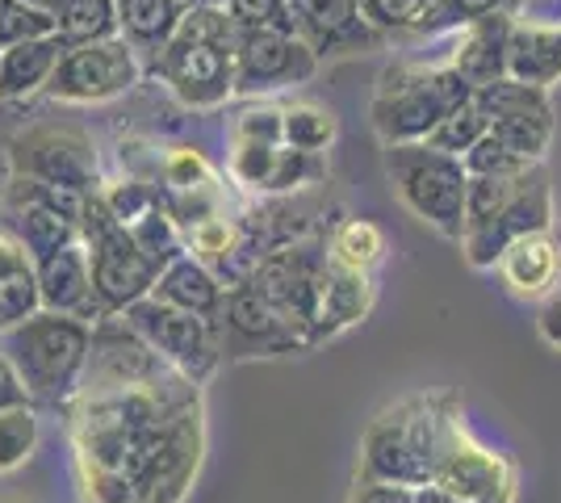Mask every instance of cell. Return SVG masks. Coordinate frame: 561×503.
<instances>
[{
	"instance_id": "6da1fadb",
	"label": "cell",
	"mask_w": 561,
	"mask_h": 503,
	"mask_svg": "<svg viewBox=\"0 0 561 503\" xmlns=\"http://www.w3.org/2000/svg\"><path fill=\"white\" fill-rule=\"evenodd\" d=\"M80 503H185L206 457L202 382L168 369L80 390L68 408Z\"/></svg>"
},
{
	"instance_id": "7a4b0ae2",
	"label": "cell",
	"mask_w": 561,
	"mask_h": 503,
	"mask_svg": "<svg viewBox=\"0 0 561 503\" xmlns=\"http://www.w3.org/2000/svg\"><path fill=\"white\" fill-rule=\"evenodd\" d=\"M457 420H461V411L448 395H411V399H398L394 408L377 411L360 436V475L356 479L427 487Z\"/></svg>"
},
{
	"instance_id": "3957f363",
	"label": "cell",
	"mask_w": 561,
	"mask_h": 503,
	"mask_svg": "<svg viewBox=\"0 0 561 503\" xmlns=\"http://www.w3.org/2000/svg\"><path fill=\"white\" fill-rule=\"evenodd\" d=\"M0 348L18 365L30 403L43 411H68L89 374L93 323L64 311H34L0 332Z\"/></svg>"
},
{
	"instance_id": "277c9868",
	"label": "cell",
	"mask_w": 561,
	"mask_h": 503,
	"mask_svg": "<svg viewBox=\"0 0 561 503\" xmlns=\"http://www.w3.org/2000/svg\"><path fill=\"white\" fill-rule=\"evenodd\" d=\"M239 22L227 4L185 9L176 34L156 59V72L188 110H218L234 96Z\"/></svg>"
},
{
	"instance_id": "5b68a950",
	"label": "cell",
	"mask_w": 561,
	"mask_h": 503,
	"mask_svg": "<svg viewBox=\"0 0 561 503\" xmlns=\"http://www.w3.org/2000/svg\"><path fill=\"white\" fill-rule=\"evenodd\" d=\"M469 96L473 84L453 64H390L377 76L369 122L381 144H423Z\"/></svg>"
},
{
	"instance_id": "8992f818",
	"label": "cell",
	"mask_w": 561,
	"mask_h": 503,
	"mask_svg": "<svg viewBox=\"0 0 561 503\" xmlns=\"http://www.w3.org/2000/svg\"><path fill=\"white\" fill-rule=\"evenodd\" d=\"M386 176H390L394 197L423 227L461 243L469 190V172L461 156L440 151L427 139L423 144H386Z\"/></svg>"
},
{
	"instance_id": "52a82bcc",
	"label": "cell",
	"mask_w": 561,
	"mask_h": 503,
	"mask_svg": "<svg viewBox=\"0 0 561 503\" xmlns=\"http://www.w3.org/2000/svg\"><path fill=\"white\" fill-rule=\"evenodd\" d=\"M80 243L89 248L93 261V289L96 302L105 315H122L126 307H135L139 298H147L156 289L160 268L147 261L135 236L114 218V210L105 206V193L93 190L84 193V210H80Z\"/></svg>"
},
{
	"instance_id": "ba28073f",
	"label": "cell",
	"mask_w": 561,
	"mask_h": 503,
	"mask_svg": "<svg viewBox=\"0 0 561 503\" xmlns=\"http://www.w3.org/2000/svg\"><path fill=\"white\" fill-rule=\"evenodd\" d=\"M328 243L298 240L264 252V261L252 268L248 286L256 289L260 298L280 311L298 332L306 335V344H314V319H319V298H323V277H328Z\"/></svg>"
},
{
	"instance_id": "9c48e42d",
	"label": "cell",
	"mask_w": 561,
	"mask_h": 503,
	"mask_svg": "<svg viewBox=\"0 0 561 503\" xmlns=\"http://www.w3.org/2000/svg\"><path fill=\"white\" fill-rule=\"evenodd\" d=\"M122 319H126L168 365H176L185 378H193V382H202V386L210 382V374L218 369V361H222L218 323H214V319L181 311V307H172V302L156 298V294H147L135 307H126Z\"/></svg>"
},
{
	"instance_id": "30bf717a",
	"label": "cell",
	"mask_w": 561,
	"mask_h": 503,
	"mask_svg": "<svg viewBox=\"0 0 561 503\" xmlns=\"http://www.w3.org/2000/svg\"><path fill=\"white\" fill-rule=\"evenodd\" d=\"M142 80V55L122 34L68 47L50 76L47 96L59 105H105L126 96Z\"/></svg>"
},
{
	"instance_id": "8fae6325",
	"label": "cell",
	"mask_w": 561,
	"mask_h": 503,
	"mask_svg": "<svg viewBox=\"0 0 561 503\" xmlns=\"http://www.w3.org/2000/svg\"><path fill=\"white\" fill-rule=\"evenodd\" d=\"M323 55L294 30H239L234 96H273L310 84Z\"/></svg>"
},
{
	"instance_id": "7c38bea8",
	"label": "cell",
	"mask_w": 561,
	"mask_h": 503,
	"mask_svg": "<svg viewBox=\"0 0 561 503\" xmlns=\"http://www.w3.org/2000/svg\"><path fill=\"white\" fill-rule=\"evenodd\" d=\"M9 168L18 176H34L59 190L93 193L101 190L96 147L76 126H30L9 144Z\"/></svg>"
},
{
	"instance_id": "4fadbf2b",
	"label": "cell",
	"mask_w": 561,
	"mask_h": 503,
	"mask_svg": "<svg viewBox=\"0 0 561 503\" xmlns=\"http://www.w3.org/2000/svg\"><path fill=\"white\" fill-rule=\"evenodd\" d=\"M478 110L491 122V135L519 151L524 160L545 164V151L553 144V105H549V89L524 84V80H491L473 89Z\"/></svg>"
},
{
	"instance_id": "5bb4252c",
	"label": "cell",
	"mask_w": 561,
	"mask_h": 503,
	"mask_svg": "<svg viewBox=\"0 0 561 503\" xmlns=\"http://www.w3.org/2000/svg\"><path fill=\"white\" fill-rule=\"evenodd\" d=\"M80 210H84V193L59 190L18 172L9 181V231L30 248L34 261L80 240Z\"/></svg>"
},
{
	"instance_id": "9a60e30c",
	"label": "cell",
	"mask_w": 561,
	"mask_h": 503,
	"mask_svg": "<svg viewBox=\"0 0 561 503\" xmlns=\"http://www.w3.org/2000/svg\"><path fill=\"white\" fill-rule=\"evenodd\" d=\"M214 323H218V348H222V357H277V353L310 348L306 335L280 311H273L248 282L227 286L222 311H218Z\"/></svg>"
},
{
	"instance_id": "2e32d148",
	"label": "cell",
	"mask_w": 561,
	"mask_h": 503,
	"mask_svg": "<svg viewBox=\"0 0 561 503\" xmlns=\"http://www.w3.org/2000/svg\"><path fill=\"white\" fill-rule=\"evenodd\" d=\"M432 482L461 503H515V466L503 454L486 449L466 428V420H457L448 432Z\"/></svg>"
},
{
	"instance_id": "e0dca14e",
	"label": "cell",
	"mask_w": 561,
	"mask_h": 503,
	"mask_svg": "<svg viewBox=\"0 0 561 503\" xmlns=\"http://www.w3.org/2000/svg\"><path fill=\"white\" fill-rule=\"evenodd\" d=\"M553 222H558L553 218V190H549L545 164H537L528 172V181L519 185V193H515L499 215L478 222V227H469L466 236H461V252H466L469 268H494L499 256L515 240H524L533 231H549Z\"/></svg>"
},
{
	"instance_id": "ac0fdd59",
	"label": "cell",
	"mask_w": 561,
	"mask_h": 503,
	"mask_svg": "<svg viewBox=\"0 0 561 503\" xmlns=\"http://www.w3.org/2000/svg\"><path fill=\"white\" fill-rule=\"evenodd\" d=\"M38 289H43L47 311L76 315V319H89V323L105 319L93 289V261H89V248L80 240L64 243L59 252L38 261Z\"/></svg>"
},
{
	"instance_id": "d6986e66",
	"label": "cell",
	"mask_w": 561,
	"mask_h": 503,
	"mask_svg": "<svg viewBox=\"0 0 561 503\" xmlns=\"http://www.w3.org/2000/svg\"><path fill=\"white\" fill-rule=\"evenodd\" d=\"M494 273L503 277V286L512 289L519 302H537L540 307V302L561 286V243H558V236H553V227L515 240L512 248L499 256Z\"/></svg>"
},
{
	"instance_id": "ffe728a7",
	"label": "cell",
	"mask_w": 561,
	"mask_h": 503,
	"mask_svg": "<svg viewBox=\"0 0 561 503\" xmlns=\"http://www.w3.org/2000/svg\"><path fill=\"white\" fill-rule=\"evenodd\" d=\"M512 22L507 13H494V18H478L453 30V47L448 59L457 72L466 76L469 84H491L507 76V43H512Z\"/></svg>"
},
{
	"instance_id": "44dd1931",
	"label": "cell",
	"mask_w": 561,
	"mask_h": 503,
	"mask_svg": "<svg viewBox=\"0 0 561 503\" xmlns=\"http://www.w3.org/2000/svg\"><path fill=\"white\" fill-rule=\"evenodd\" d=\"M64 50L68 47H64L59 34L0 47V101H30V96L47 93Z\"/></svg>"
},
{
	"instance_id": "7402d4cb",
	"label": "cell",
	"mask_w": 561,
	"mask_h": 503,
	"mask_svg": "<svg viewBox=\"0 0 561 503\" xmlns=\"http://www.w3.org/2000/svg\"><path fill=\"white\" fill-rule=\"evenodd\" d=\"M369 311H374V282H369V273H356V268L328 261L319 319H314V344H323L331 335L356 328Z\"/></svg>"
},
{
	"instance_id": "603a6c76",
	"label": "cell",
	"mask_w": 561,
	"mask_h": 503,
	"mask_svg": "<svg viewBox=\"0 0 561 503\" xmlns=\"http://www.w3.org/2000/svg\"><path fill=\"white\" fill-rule=\"evenodd\" d=\"M507 76L537 89H553L561 80V25L515 18L507 43Z\"/></svg>"
},
{
	"instance_id": "cb8c5ba5",
	"label": "cell",
	"mask_w": 561,
	"mask_h": 503,
	"mask_svg": "<svg viewBox=\"0 0 561 503\" xmlns=\"http://www.w3.org/2000/svg\"><path fill=\"white\" fill-rule=\"evenodd\" d=\"M151 294L164 298V302H172V307H181V311L218 319L222 298H227V282H222L206 261H197L193 252H181L176 261L160 268V277H156V289H151Z\"/></svg>"
},
{
	"instance_id": "d4e9b609",
	"label": "cell",
	"mask_w": 561,
	"mask_h": 503,
	"mask_svg": "<svg viewBox=\"0 0 561 503\" xmlns=\"http://www.w3.org/2000/svg\"><path fill=\"white\" fill-rule=\"evenodd\" d=\"M34 311H43L38 261L9 227H0V332L30 319Z\"/></svg>"
},
{
	"instance_id": "484cf974",
	"label": "cell",
	"mask_w": 561,
	"mask_h": 503,
	"mask_svg": "<svg viewBox=\"0 0 561 503\" xmlns=\"http://www.w3.org/2000/svg\"><path fill=\"white\" fill-rule=\"evenodd\" d=\"M185 18L181 0H117V34L139 50L142 59H160V50L168 47V38L176 34V25Z\"/></svg>"
},
{
	"instance_id": "4316f807",
	"label": "cell",
	"mask_w": 561,
	"mask_h": 503,
	"mask_svg": "<svg viewBox=\"0 0 561 503\" xmlns=\"http://www.w3.org/2000/svg\"><path fill=\"white\" fill-rule=\"evenodd\" d=\"M360 13L381 38H402V34L432 38V34L457 30L448 0H360Z\"/></svg>"
},
{
	"instance_id": "83f0119b",
	"label": "cell",
	"mask_w": 561,
	"mask_h": 503,
	"mask_svg": "<svg viewBox=\"0 0 561 503\" xmlns=\"http://www.w3.org/2000/svg\"><path fill=\"white\" fill-rule=\"evenodd\" d=\"M55 34L64 47L117 38V0H64L55 9Z\"/></svg>"
},
{
	"instance_id": "f1b7e54d",
	"label": "cell",
	"mask_w": 561,
	"mask_h": 503,
	"mask_svg": "<svg viewBox=\"0 0 561 503\" xmlns=\"http://www.w3.org/2000/svg\"><path fill=\"white\" fill-rule=\"evenodd\" d=\"M181 240H185V252H193L197 261H206L214 268V264L231 261L243 236H239L234 218L222 206H210V210H202V215L181 222Z\"/></svg>"
},
{
	"instance_id": "f546056e",
	"label": "cell",
	"mask_w": 561,
	"mask_h": 503,
	"mask_svg": "<svg viewBox=\"0 0 561 503\" xmlns=\"http://www.w3.org/2000/svg\"><path fill=\"white\" fill-rule=\"evenodd\" d=\"M390 243H386V231L377 227L374 218H348L331 231L328 240V256L344 268H356V273H374L377 264L386 261Z\"/></svg>"
},
{
	"instance_id": "4dcf8cb0",
	"label": "cell",
	"mask_w": 561,
	"mask_h": 503,
	"mask_svg": "<svg viewBox=\"0 0 561 503\" xmlns=\"http://www.w3.org/2000/svg\"><path fill=\"white\" fill-rule=\"evenodd\" d=\"M38 441H43V420L34 403L0 411V475H18L38 454Z\"/></svg>"
},
{
	"instance_id": "1f68e13d",
	"label": "cell",
	"mask_w": 561,
	"mask_h": 503,
	"mask_svg": "<svg viewBox=\"0 0 561 503\" xmlns=\"http://www.w3.org/2000/svg\"><path fill=\"white\" fill-rule=\"evenodd\" d=\"M280 135H285V147H298V151H328V147L335 144V114L323 110V105H310V101L285 105V110H280Z\"/></svg>"
},
{
	"instance_id": "d6a6232c",
	"label": "cell",
	"mask_w": 561,
	"mask_h": 503,
	"mask_svg": "<svg viewBox=\"0 0 561 503\" xmlns=\"http://www.w3.org/2000/svg\"><path fill=\"white\" fill-rule=\"evenodd\" d=\"M130 236H135V243H139L142 252H147V261L156 264V268H164V264H172L181 252H185V240H181V222L172 218V210L168 206H156V210H147V215L139 218V222H130L126 227Z\"/></svg>"
},
{
	"instance_id": "836d02e7",
	"label": "cell",
	"mask_w": 561,
	"mask_h": 503,
	"mask_svg": "<svg viewBox=\"0 0 561 503\" xmlns=\"http://www.w3.org/2000/svg\"><path fill=\"white\" fill-rule=\"evenodd\" d=\"M528 172H533V168H528ZM528 172H519V176H469V190H466V231L499 215V210L512 202L515 193H519V185L528 181Z\"/></svg>"
},
{
	"instance_id": "e575fe53",
	"label": "cell",
	"mask_w": 561,
	"mask_h": 503,
	"mask_svg": "<svg viewBox=\"0 0 561 503\" xmlns=\"http://www.w3.org/2000/svg\"><path fill=\"white\" fill-rule=\"evenodd\" d=\"M486 130H491V122H486V114L478 110V101L469 96L466 105H457V110L427 135V144L440 147V151H453V156H466L469 147L478 144Z\"/></svg>"
},
{
	"instance_id": "d590c367",
	"label": "cell",
	"mask_w": 561,
	"mask_h": 503,
	"mask_svg": "<svg viewBox=\"0 0 561 503\" xmlns=\"http://www.w3.org/2000/svg\"><path fill=\"white\" fill-rule=\"evenodd\" d=\"M285 144H260V139H234L231 144V176L243 190H268V176L280 160Z\"/></svg>"
},
{
	"instance_id": "8d00e7d4",
	"label": "cell",
	"mask_w": 561,
	"mask_h": 503,
	"mask_svg": "<svg viewBox=\"0 0 561 503\" xmlns=\"http://www.w3.org/2000/svg\"><path fill=\"white\" fill-rule=\"evenodd\" d=\"M160 172H164V181L172 193L214 190V168L197 147H168L164 160H160Z\"/></svg>"
},
{
	"instance_id": "74e56055",
	"label": "cell",
	"mask_w": 561,
	"mask_h": 503,
	"mask_svg": "<svg viewBox=\"0 0 561 503\" xmlns=\"http://www.w3.org/2000/svg\"><path fill=\"white\" fill-rule=\"evenodd\" d=\"M461 160H466L469 176H519V172L537 168L533 160H524L519 151H512V147L503 144V139H494L491 130H486L478 144L469 147Z\"/></svg>"
},
{
	"instance_id": "f35d334b",
	"label": "cell",
	"mask_w": 561,
	"mask_h": 503,
	"mask_svg": "<svg viewBox=\"0 0 561 503\" xmlns=\"http://www.w3.org/2000/svg\"><path fill=\"white\" fill-rule=\"evenodd\" d=\"M47 34H55V13L34 9L25 0H0V47L47 38Z\"/></svg>"
},
{
	"instance_id": "ab89813d",
	"label": "cell",
	"mask_w": 561,
	"mask_h": 503,
	"mask_svg": "<svg viewBox=\"0 0 561 503\" xmlns=\"http://www.w3.org/2000/svg\"><path fill=\"white\" fill-rule=\"evenodd\" d=\"M323 151H298V147H280V160L268 176V190L264 193H289L323 181Z\"/></svg>"
},
{
	"instance_id": "60d3db41",
	"label": "cell",
	"mask_w": 561,
	"mask_h": 503,
	"mask_svg": "<svg viewBox=\"0 0 561 503\" xmlns=\"http://www.w3.org/2000/svg\"><path fill=\"white\" fill-rule=\"evenodd\" d=\"M227 9L239 30H294L298 34V18L289 0H227Z\"/></svg>"
},
{
	"instance_id": "b9f144b4",
	"label": "cell",
	"mask_w": 561,
	"mask_h": 503,
	"mask_svg": "<svg viewBox=\"0 0 561 503\" xmlns=\"http://www.w3.org/2000/svg\"><path fill=\"white\" fill-rule=\"evenodd\" d=\"M105 193V206L114 210V218L122 227H130V222H139L147 210H156L160 206V197L151 185H142V181H122V185H110Z\"/></svg>"
},
{
	"instance_id": "7bdbcfd3",
	"label": "cell",
	"mask_w": 561,
	"mask_h": 503,
	"mask_svg": "<svg viewBox=\"0 0 561 503\" xmlns=\"http://www.w3.org/2000/svg\"><path fill=\"white\" fill-rule=\"evenodd\" d=\"M234 139L285 144V135H280V110H277V105H260V110H248L243 118L234 122Z\"/></svg>"
},
{
	"instance_id": "ee69618b",
	"label": "cell",
	"mask_w": 561,
	"mask_h": 503,
	"mask_svg": "<svg viewBox=\"0 0 561 503\" xmlns=\"http://www.w3.org/2000/svg\"><path fill=\"white\" fill-rule=\"evenodd\" d=\"M420 487L407 482H386V479H356L348 503H415Z\"/></svg>"
},
{
	"instance_id": "f6af8a7d",
	"label": "cell",
	"mask_w": 561,
	"mask_h": 503,
	"mask_svg": "<svg viewBox=\"0 0 561 503\" xmlns=\"http://www.w3.org/2000/svg\"><path fill=\"white\" fill-rule=\"evenodd\" d=\"M448 4H453L457 25H466V22H478V18H494V13L519 18V4L524 0H448Z\"/></svg>"
},
{
	"instance_id": "bcb514c9",
	"label": "cell",
	"mask_w": 561,
	"mask_h": 503,
	"mask_svg": "<svg viewBox=\"0 0 561 503\" xmlns=\"http://www.w3.org/2000/svg\"><path fill=\"white\" fill-rule=\"evenodd\" d=\"M25 403H30V390H25L18 365H13V361H9V353L0 348V411L25 408Z\"/></svg>"
},
{
	"instance_id": "7dc6e473",
	"label": "cell",
	"mask_w": 561,
	"mask_h": 503,
	"mask_svg": "<svg viewBox=\"0 0 561 503\" xmlns=\"http://www.w3.org/2000/svg\"><path fill=\"white\" fill-rule=\"evenodd\" d=\"M537 332L545 344H553L561 348V286L540 302V315H537Z\"/></svg>"
},
{
	"instance_id": "c3c4849f",
	"label": "cell",
	"mask_w": 561,
	"mask_h": 503,
	"mask_svg": "<svg viewBox=\"0 0 561 503\" xmlns=\"http://www.w3.org/2000/svg\"><path fill=\"white\" fill-rule=\"evenodd\" d=\"M415 503H461V500H457V495H448V491H440L436 482H427V487L415 491Z\"/></svg>"
},
{
	"instance_id": "681fc988",
	"label": "cell",
	"mask_w": 561,
	"mask_h": 503,
	"mask_svg": "<svg viewBox=\"0 0 561 503\" xmlns=\"http://www.w3.org/2000/svg\"><path fill=\"white\" fill-rule=\"evenodd\" d=\"M25 4H34V9H47V13H55L64 0H25Z\"/></svg>"
},
{
	"instance_id": "f907efd6",
	"label": "cell",
	"mask_w": 561,
	"mask_h": 503,
	"mask_svg": "<svg viewBox=\"0 0 561 503\" xmlns=\"http://www.w3.org/2000/svg\"><path fill=\"white\" fill-rule=\"evenodd\" d=\"M185 9H206V4H227V0H181Z\"/></svg>"
},
{
	"instance_id": "816d5d0a",
	"label": "cell",
	"mask_w": 561,
	"mask_h": 503,
	"mask_svg": "<svg viewBox=\"0 0 561 503\" xmlns=\"http://www.w3.org/2000/svg\"><path fill=\"white\" fill-rule=\"evenodd\" d=\"M553 236H558V243H561V218L553 222Z\"/></svg>"
},
{
	"instance_id": "f5cc1de1",
	"label": "cell",
	"mask_w": 561,
	"mask_h": 503,
	"mask_svg": "<svg viewBox=\"0 0 561 503\" xmlns=\"http://www.w3.org/2000/svg\"><path fill=\"white\" fill-rule=\"evenodd\" d=\"M0 503H25V500H0Z\"/></svg>"
}]
</instances>
